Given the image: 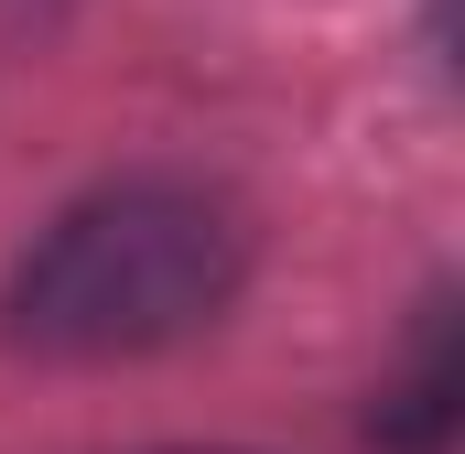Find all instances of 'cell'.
<instances>
[{"label":"cell","instance_id":"obj_1","mask_svg":"<svg viewBox=\"0 0 465 454\" xmlns=\"http://www.w3.org/2000/svg\"><path fill=\"white\" fill-rule=\"evenodd\" d=\"M249 281V217L195 173H119L76 195L0 281V336L22 357L109 368L206 336Z\"/></svg>","mask_w":465,"mask_h":454},{"label":"cell","instance_id":"obj_2","mask_svg":"<svg viewBox=\"0 0 465 454\" xmlns=\"http://www.w3.org/2000/svg\"><path fill=\"white\" fill-rule=\"evenodd\" d=\"M455 422H465V314H455V292H433L422 336H411V368L379 390L368 433H379V454H444Z\"/></svg>","mask_w":465,"mask_h":454}]
</instances>
